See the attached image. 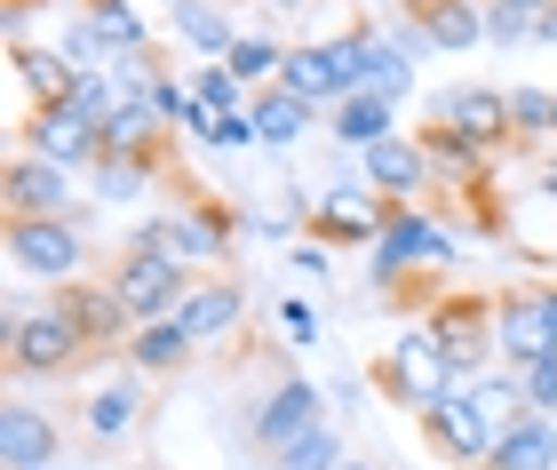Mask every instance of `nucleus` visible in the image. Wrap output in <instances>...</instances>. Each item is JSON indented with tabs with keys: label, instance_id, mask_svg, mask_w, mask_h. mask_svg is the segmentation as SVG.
I'll use <instances>...</instances> for the list:
<instances>
[{
	"label": "nucleus",
	"instance_id": "nucleus-1",
	"mask_svg": "<svg viewBox=\"0 0 557 470\" xmlns=\"http://www.w3.org/2000/svg\"><path fill=\"white\" fill-rule=\"evenodd\" d=\"M81 359H88V335L72 327L64 304H40V311L9 304V375H16V383H33V375H72Z\"/></svg>",
	"mask_w": 557,
	"mask_h": 470
},
{
	"label": "nucleus",
	"instance_id": "nucleus-2",
	"mask_svg": "<svg viewBox=\"0 0 557 470\" xmlns=\"http://www.w3.org/2000/svg\"><path fill=\"white\" fill-rule=\"evenodd\" d=\"M494 351H502V367H518V375L557 359V280L494 295Z\"/></svg>",
	"mask_w": 557,
	"mask_h": 470
},
{
	"label": "nucleus",
	"instance_id": "nucleus-3",
	"mask_svg": "<svg viewBox=\"0 0 557 470\" xmlns=\"http://www.w3.org/2000/svg\"><path fill=\"white\" fill-rule=\"evenodd\" d=\"M9 263L24 280H48V287H72L88 263V239L72 215H9Z\"/></svg>",
	"mask_w": 557,
	"mask_h": 470
},
{
	"label": "nucleus",
	"instance_id": "nucleus-4",
	"mask_svg": "<svg viewBox=\"0 0 557 470\" xmlns=\"http://www.w3.org/2000/svg\"><path fill=\"white\" fill-rule=\"evenodd\" d=\"M128 247H151V256H168V263H184V271H215L223 256H232V224H223L215 208H168V215H151V224H136Z\"/></svg>",
	"mask_w": 557,
	"mask_h": 470
},
{
	"label": "nucleus",
	"instance_id": "nucleus-5",
	"mask_svg": "<svg viewBox=\"0 0 557 470\" xmlns=\"http://www.w3.org/2000/svg\"><path fill=\"white\" fill-rule=\"evenodd\" d=\"M383 383H391V399H407L422 415V407H438L446 391H462V367L446 359V343L430 327H398L391 359H383Z\"/></svg>",
	"mask_w": 557,
	"mask_h": 470
},
{
	"label": "nucleus",
	"instance_id": "nucleus-6",
	"mask_svg": "<svg viewBox=\"0 0 557 470\" xmlns=\"http://www.w3.org/2000/svg\"><path fill=\"white\" fill-rule=\"evenodd\" d=\"M104 287L120 295V311H128L136 327H151V319H175V304L191 295V271L168 263V256H151V247H128V256L104 271Z\"/></svg>",
	"mask_w": 557,
	"mask_h": 470
},
{
	"label": "nucleus",
	"instance_id": "nucleus-7",
	"mask_svg": "<svg viewBox=\"0 0 557 470\" xmlns=\"http://www.w3.org/2000/svg\"><path fill=\"white\" fill-rule=\"evenodd\" d=\"M422 327L446 343V359L462 367V383L486 375V359H502L494 351V295H446V304H430Z\"/></svg>",
	"mask_w": 557,
	"mask_h": 470
},
{
	"label": "nucleus",
	"instance_id": "nucleus-8",
	"mask_svg": "<svg viewBox=\"0 0 557 470\" xmlns=\"http://www.w3.org/2000/svg\"><path fill=\"white\" fill-rule=\"evenodd\" d=\"M422 438H430V447H438L454 470H486L502 431L486 423V415H478V399H470V391H446L438 407H422Z\"/></svg>",
	"mask_w": 557,
	"mask_h": 470
},
{
	"label": "nucleus",
	"instance_id": "nucleus-9",
	"mask_svg": "<svg viewBox=\"0 0 557 470\" xmlns=\"http://www.w3.org/2000/svg\"><path fill=\"white\" fill-rule=\"evenodd\" d=\"M454 263V232H438L422 208H391L383 239H374V271H383V287L398 271H446Z\"/></svg>",
	"mask_w": 557,
	"mask_h": 470
},
{
	"label": "nucleus",
	"instance_id": "nucleus-10",
	"mask_svg": "<svg viewBox=\"0 0 557 470\" xmlns=\"http://www.w3.org/2000/svg\"><path fill=\"white\" fill-rule=\"evenodd\" d=\"M430 128H454L462 144H478V152H494L502 136H510V88H446L430 96Z\"/></svg>",
	"mask_w": 557,
	"mask_h": 470
},
{
	"label": "nucleus",
	"instance_id": "nucleus-11",
	"mask_svg": "<svg viewBox=\"0 0 557 470\" xmlns=\"http://www.w3.org/2000/svg\"><path fill=\"white\" fill-rule=\"evenodd\" d=\"M359 176H367V191H374V200L414 208L422 191H430V176H438V168H430V152H422L414 136H383L374 152H359Z\"/></svg>",
	"mask_w": 557,
	"mask_h": 470
},
{
	"label": "nucleus",
	"instance_id": "nucleus-12",
	"mask_svg": "<svg viewBox=\"0 0 557 470\" xmlns=\"http://www.w3.org/2000/svg\"><path fill=\"white\" fill-rule=\"evenodd\" d=\"M24 152H40L57 168H96L104 160V128H96L88 112H72V104H48V112L24 120Z\"/></svg>",
	"mask_w": 557,
	"mask_h": 470
},
{
	"label": "nucleus",
	"instance_id": "nucleus-13",
	"mask_svg": "<svg viewBox=\"0 0 557 470\" xmlns=\"http://www.w3.org/2000/svg\"><path fill=\"white\" fill-rule=\"evenodd\" d=\"M319 423H326V415H319L311 375H287V383H278L271 399H263V415H256V431H247V438H256V455H287L295 438H302V431H319Z\"/></svg>",
	"mask_w": 557,
	"mask_h": 470
},
{
	"label": "nucleus",
	"instance_id": "nucleus-14",
	"mask_svg": "<svg viewBox=\"0 0 557 470\" xmlns=\"http://www.w3.org/2000/svg\"><path fill=\"white\" fill-rule=\"evenodd\" d=\"M0 200H9V215H72V168L16 152L9 176H0Z\"/></svg>",
	"mask_w": 557,
	"mask_h": 470
},
{
	"label": "nucleus",
	"instance_id": "nucleus-15",
	"mask_svg": "<svg viewBox=\"0 0 557 470\" xmlns=\"http://www.w3.org/2000/svg\"><path fill=\"white\" fill-rule=\"evenodd\" d=\"M57 455H64L57 415H40L33 399H9V407H0V470H48Z\"/></svg>",
	"mask_w": 557,
	"mask_h": 470
},
{
	"label": "nucleus",
	"instance_id": "nucleus-16",
	"mask_svg": "<svg viewBox=\"0 0 557 470\" xmlns=\"http://www.w3.org/2000/svg\"><path fill=\"white\" fill-rule=\"evenodd\" d=\"M278 88L302 96L311 112H335L350 104V81H343V48L319 40V48H287V64H278Z\"/></svg>",
	"mask_w": 557,
	"mask_h": 470
},
{
	"label": "nucleus",
	"instance_id": "nucleus-17",
	"mask_svg": "<svg viewBox=\"0 0 557 470\" xmlns=\"http://www.w3.org/2000/svg\"><path fill=\"white\" fill-rule=\"evenodd\" d=\"M175 319H184V335L208 351V343H223V335L247 319V295H239L232 280H191V295L175 304Z\"/></svg>",
	"mask_w": 557,
	"mask_h": 470
},
{
	"label": "nucleus",
	"instance_id": "nucleus-18",
	"mask_svg": "<svg viewBox=\"0 0 557 470\" xmlns=\"http://www.w3.org/2000/svg\"><path fill=\"white\" fill-rule=\"evenodd\" d=\"M414 24H422V48H438V57L486 48V0H430V9H414Z\"/></svg>",
	"mask_w": 557,
	"mask_h": 470
},
{
	"label": "nucleus",
	"instance_id": "nucleus-19",
	"mask_svg": "<svg viewBox=\"0 0 557 470\" xmlns=\"http://www.w3.org/2000/svg\"><path fill=\"white\" fill-rule=\"evenodd\" d=\"M486 470H557V415H534L525 407L510 431L494 438V462Z\"/></svg>",
	"mask_w": 557,
	"mask_h": 470
},
{
	"label": "nucleus",
	"instance_id": "nucleus-20",
	"mask_svg": "<svg viewBox=\"0 0 557 470\" xmlns=\"http://www.w3.org/2000/svg\"><path fill=\"white\" fill-rule=\"evenodd\" d=\"M191 359H199V343L184 335V319H151V327L128 335V367L136 375H184Z\"/></svg>",
	"mask_w": 557,
	"mask_h": 470
},
{
	"label": "nucleus",
	"instance_id": "nucleus-21",
	"mask_svg": "<svg viewBox=\"0 0 557 470\" xmlns=\"http://www.w3.org/2000/svg\"><path fill=\"white\" fill-rule=\"evenodd\" d=\"M326 120H335V136L350 144V152H374L383 136H398V104L391 96H350V104H335Z\"/></svg>",
	"mask_w": 557,
	"mask_h": 470
},
{
	"label": "nucleus",
	"instance_id": "nucleus-22",
	"mask_svg": "<svg viewBox=\"0 0 557 470\" xmlns=\"http://www.w3.org/2000/svg\"><path fill=\"white\" fill-rule=\"evenodd\" d=\"M88 33H96L104 57H151V33L128 0H88Z\"/></svg>",
	"mask_w": 557,
	"mask_h": 470
},
{
	"label": "nucleus",
	"instance_id": "nucleus-23",
	"mask_svg": "<svg viewBox=\"0 0 557 470\" xmlns=\"http://www.w3.org/2000/svg\"><path fill=\"white\" fill-rule=\"evenodd\" d=\"M175 40H191L208 64H223L239 48V33H232V16L223 9H208V0H175Z\"/></svg>",
	"mask_w": 557,
	"mask_h": 470
},
{
	"label": "nucleus",
	"instance_id": "nucleus-24",
	"mask_svg": "<svg viewBox=\"0 0 557 470\" xmlns=\"http://www.w3.org/2000/svg\"><path fill=\"white\" fill-rule=\"evenodd\" d=\"M311 104H302V96H287V88H256V128H263V144H302V136H311Z\"/></svg>",
	"mask_w": 557,
	"mask_h": 470
},
{
	"label": "nucleus",
	"instance_id": "nucleus-25",
	"mask_svg": "<svg viewBox=\"0 0 557 470\" xmlns=\"http://www.w3.org/2000/svg\"><path fill=\"white\" fill-rule=\"evenodd\" d=\"M462 391H470V399H478V415H486V423H494V431H510V423H518V415H525V375H518V367H502V375H494V367H486V375H470Z\"/></svg>",
	"mask_w": 557,
	"mask_h": 470
},
{
	"label": "nucleus",
	"instance_id": "nucleus-26",
	"mask_svg": "<svg viewBox=\"0 0 557 470\" xmlns=\"http://www.w3.org/2000/svg\"><path fill=\"white\" fill-rule=\"evenodd\" d=\"M144 423V391L136 383H112V391H96V399H88V431L96 438H128Z\"/></svg>",
	"mask_w": 557,
	"mask_h": 470
},
{
	"label": "nucleus",
	"instance_id": "nucleus-27",
	"mask_svg": "<svg viewBox=\"0 0 557 470\" xmlns=\"http://www.w3.org/2000/svg\"><path fill=\"white\" fill-rule=\"evenodd\" d=\"M151 176H160V168H151V160H136V152H104V160L88 168V184L104 191V200H144V191H151Z\"/></svg>",
	"mask_w": 557,
	"mask_h": 470
},
{
	"label": "nucleus",
	"instance_id": "nucleus-28",
	"mask_svg": "<svg viewBox=\"0 0 557 470\" xmlns=\"http://www.w3.org/2000/svg\"><path fill=\"white\" fill-rule=\"evenodd\" d=\"M191 96H199V104H208L215 120H223V112H247V104H256V96H247V81H239L232 64H199V72H191Z\"/></svg>",
	"mask_w": 557,
	"mask_h": 470
},
{
	"label": "nucleus",
	"instance_id": "nucleus-29",
	"mask_svg": "<svg viewBox=\"0 0 557 470\" xmlns=\"http://www.w3.org/2000/svg\"><path fill=\"white\" fill-rule=\"evenodd\" d=\"M335 462H343V438H335V423L302 431L287 455H271V470H335Z\"/></svg>",
	"mask_w": 557,
	"mask_h": 470
},
{
	"label": "nucleus",
	"instance_id": "nucleus-30",
	"mask_svg": "<svg viewBox=\"0 0 557 470\" xmlns=\"http://www.w3.org/2000/svg\"><path fill=\"white\" fill-rule=\"evenodd\" d=\"M510 136H557V96L549 88H510Z\"/></svg>",
	"mask_w": 557,
	"mask_h": 470
},
{
	"label": "nucleus",
	"instance_id": "nucleus-31",
	"mask_svg": "<svg viewBox=\"0 0 557 470\" xmlns=\"http://www.w3.org/2000/svg\"><path fill=\"white\" fill-rule=\"evenodd\" d=\"M223 64H232L247 88H271V81H278V64H287V48H278V40H239Z\"/></svg>",
	"mask_w": 557,
	"mask_h": 470
},
{
	"label": "nucleus",
	"instance_id": "nucleus-32",
	"mask_svg": "<svg viewBox=\"0 0 557 470\" xmlns=\"http://www.w3.org/2000/svg\"><path fill=\"white\" fill-rule=\"evenodd\" d=\"M534 40V16H518V9H486V48H525Z\"/></svg>",
	"mask_w": 557,
	"mask_h": 470
},
{
	"label": "nucleus",
	"instance_id": "nucleus-33",
	"mask_svg": "<svg viewBox=\"0 0 557 470\" xmlns=\"http://www.w3.org/2000/svg\"><path fill=\"white\" fill-rule=\"evenodd\" d=\"M525 407H534V415H557V359L525 367Z\"/></svg>",
	"mask_w": 557,
	"mask_h": 470
},
{
	"label": "nucleus",
	"instance_id": "nucleus-34",
	"mask_svg": "<svg viewBox=\"0 0 557 470\" xmlns=\"http://www.w3.org/2000/svg\"><path fill=\"white\" fill-rule=\"evenodd\" d=\"M215 144H223V152H239V144H263L256 104H247V112H223V120H215Z\"/></svg>",
	"mask_w": 557,
	"mask_h": 470
},
{
	"label": "nucleus",
	"instance_id": "nucleus-35",
	"mask_svg": "<svg viewBox=\"0 0 557 470\" xmlns=\"http://www.w3.org/2000/svg\"><path fill=\"white\" fill-rule=\"evenodd\" d=\"M278 319H287V335H295V343H311V335H319V311H311V304H287Z\"/></svg>",
	"mask_w": 557,
	"mask_h": 470
},
{
	"label": "nucleus",
	"instance_id": "nucleus-36",
	"mask_svg": "<svg viewBox=\"0 0 557 470\" xmlns=\"http://www.w3.org/2000/svg\"><path fill=\"white\" fill-rule=\"evenodd\" d=\"M534 40H542V48H557V0H549V9L534 16Z\"/></svg>",
	"mask_w": 557,
	"mask_h": 470
},
{
	"label": "nucleus",
	"instance_id": "nucleus-37",
	"mask_svg": "<svg viewBox=\"0 0 557 470\" xmlns=\"http://www.w3.org/2000/svg\"><path fill=\"white\" fill-rule=\"evenodd\" d=\"M486 9H518V16H542L549 0H486Z\"/></svg>",
	"mask_w": 557,
	"mask_h": 470
},
{
	"label": "nucleus",
	"instance_id": "nucleus-38",
	"mask_svg": "<svg viewBox=\"0 0 557 470\" xmlns=\"http://www.w3.org/2000/svg\"><path fill=\"white\" fill-rule=\"evenodd\" d=\"M335 470H374V462H359V455H343V462H335Z\"/></svg>",
	"mask_w": 557,
	"mask_h": 470
},
{
	"label": "nucleus",
	"instance_id": "nucleus-39",
	"mask_svg": "<svg viewBox=\"0 0 557 470\" xmlns=\"http://www.w3.org/2000/svg\"><path fill=\"white\" fill-rule=\"evenodd\" d=\"M549 144H557V136H549Z\"/></svg>",
	"mask_w": 557,
	"mask_h": 470
}]
</instances>
